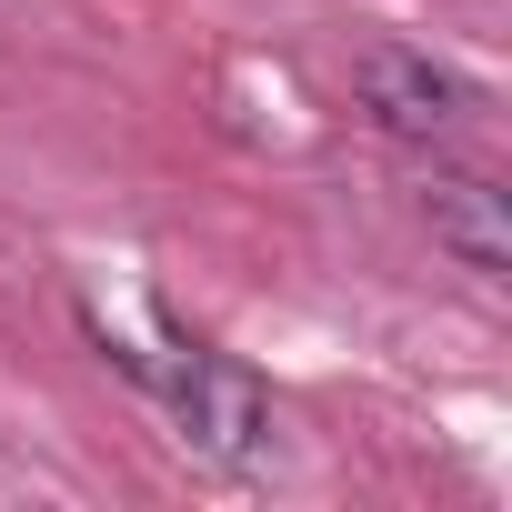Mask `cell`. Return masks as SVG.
Instances as JSON below:
<instances>
[{
    "label": "cell",
    "instance_id": "6da1fadb",
    "mask_svg": "<svg viewBox=\"0 0 512 512\" xmlns=\"http://www.w3.org/2000/svg\"><path fill=\"white\" fill-rule=\"evenodd\" d=\"M171 402H181L191 452H211V462H262V442H272V402H262V382H251L231 352H181Z\"/></svg>",
    "mask_w": 512,
    "mask_h": 512
},
{
    "label": "cell",
    "instance_id": "7a4b0ae2",
    "mask_svg": "<svg viewBox=\"0 0 512 512\" xmlns=\"http://www.w3.org/2000/svg\"><path fill=\"white\" fill-rule=\"evenodd\" d=\"M352 91H362V111H372L392 141H442V131L462 121V81H452L432 51H402V41H372V51L352 61Z\"/></svg>",
    "mask_w": 512,
    "mask_h": 512
},
{
    "label": "cell",
    "instance_id": "3957f363",
    "mask_svg": "<svg viewBox=\"0 0 512 512\" xmlns=\"http://www.w3.org/2000/svg\"><path fill=\"white\" fill-rule=\"evenodd\" d=\"M422 221H432V241L452 251L462 272H482V282L512 272V211H502V191L482 171H432L422 181Z\"/></svg>",
    "mask_w": 512,
    "mask_h": 512
}]
</instances>
